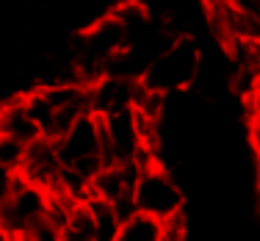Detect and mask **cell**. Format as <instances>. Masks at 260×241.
<instances>
[{
  "mask_svg": "<svg viewBox=\"0 0 260 241\" xmlns=\"http://www.w3.org/2000/svg\"><path fill=\"white\" fill-rule=\"evenodd\" d=\"M246 106H249V114H252V111H260V80L255 83V89H252V95L246 97Z\"/></svg>",
  "mask_w": 260,
  "mask_h": 241,
  "instance_id": "obj_11",
  "label": "cell"
},
{
  "mask_svg": "<svg viewBox=\"0 0 260 241\" xmlns=\"http://www.w3.org/2000/svg\"><path fill=\"white\" fill-rule=\"evenodd\" d=\"M200 64H202V55H200L197 42L188 39V36H177V39H172L169 45L150 61V67L141 72V83H144L147 89L164 92V95L183 92V89H188V86L197 83V78H200Z\"/></svg>",
  "mask_w": 260,
  "mask_h": 241,
  "instance_id": "obj_2",
  "label": "cell"
},
{
  "mask_svg": "<svg viewBox=\"0 0 260 241\" xmlns=\"http://www.w3.org/2000/svg\"><path fill=\"white\" fill-rule=\"evenodd\" d=\"M55 147L64 169L86 186L94 180L97 172H103V166H108L103 147V122L97 114H83L55 141Z\"/></svg>",
  "mask_w": 260,
  "mask_h": 241,
  "instance_id": "obj_1",
  "label": "cell"
},
{
  "mask_svg": "<svg viewBox=\"0 0 260 241\" xmlns=\"http://www.w3.org/2000/svg\"><path fill=\"white\" fill-rule=\"evenodd\" d=\"M39 136L42 131L25 106V95L0 103V139H14L20 144H30Z\"/></svg>",
  "mask_w": 260,
  "mask_h": 241,
  "instance_id": "obj_6",
  "label": "cell"
},
{
  "mask_svg": "<svg viewBox=\"0 0 260 241\" xmlns=\"http://www.w3.org/2000/svg\"><path fill=\"white\" fill-rule=\"evenodd\" d=\"M139 89H141V78L105 72L103 78H97L94 83L89 86V92H91V114L105 116V114H114V111L133 108Z\"/></svg>",
  "mask_w": 260,
  "mask_h": 241,
  "instance_id": "obj_5",
  "label": "cell"
},
{
  "mask_svg": "<svg viewBox=\"0 0 260 241\" xmlns=\"http://www.w3.org/2000/svg\"><path fill=\"white\" fill-rule=\"evenodd\" d=\"M255 3H257V9H260V0H255Z\"/></svg>",
  "mask_w": 260,
  "mask_h": 241,
  "instance_id": "obj_12",
  "label": "cell"
},
{
  "mask_svg": "<svg viewBox=\"0 0 260 241\" xmlns=\"http://www.w3.org/2000/svg\"><path fill=\"white\" fill-rule=\"evenodd\" d=\"M133 205H136V214L166 222L185 214V194L169 166L152 164V166H144L139 172V177H136Z\"/></svg>",
  "mask_w": 260,
  "mask_h": 241,
  "instance_id": "obj_3",
  "label": "cell"
},
{
  "mask_svg": "<svg viewBox=\"0 0 260 241\" xmlns=\"http://www.w3.org/2000/svg\"><path fill=\"white\" fill-rule=\"evenodd\" d=\"M25 241H64V225L47 211L25 230Z\"/></svg>",
  "mask_w": 260,
  "mask_h": 241,
  "instance_id": "obj_9",
  "label": "cell"
},
{
  "mask_svg": "<svg viewBox=\"0 0 260 241\" xmlns=\"http://www.w3.org/2000/svg\"><path fill=\"white\" fill-rule=\"evenodd\" d=\"M246 136H249V150L260 166V111L249 114V131H246Z\"/></svg>",
  "mask_w": 260,
  "mask_h": 241,
  "instance_id": "obj_10",
  "label": "cell"
},
{
  "mask_svg": "<svg viewBox=\"0 0 260 241\" xmlns=\"http://www.w3.org/2000/svg\"><path fill=\"white\" fill-rule=\"evenodd\" d=\"M64 241H103L89 200H80L70 208L64 222Z\"/></svg>",
  "mask_w": 260,
  "mask_h": 241,
  "instance_id": "obj_7",
  "label": "cell"
},
{
  "mask_svg": "<svg viewBox=\"0 0 260 241\" xmlns=\"http://www.w3.org/2000/svg\"><path fill=\"white\" fill-rule=\"evenodd\" d=\"M164 238V225L152 216L144 214H133L125 222H119L114 241H160Z\"/></svg>",
  "mask_w": 260,
  "mask_h": 241,
  "instance_id": "obj_8",
  "label": "cell"
},
{
  "mask_svg": "<svg viewBox=\"0 0 260 241\" xmlns=\"http://www.w3.org/2000/svg\"><path fill=\"white\" fill-rule=\"evenodd\" d=\"M103 122V147H105V161L108 164H136L144 150V136H141L136 111H114V114L100 116Z\"/></svg>",
  "mask_w": 260,
  "mask_h": 241,
  "instance_id": "obj_4",
  "label": "cell"
}]
</instances>
